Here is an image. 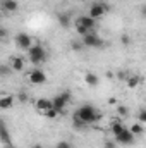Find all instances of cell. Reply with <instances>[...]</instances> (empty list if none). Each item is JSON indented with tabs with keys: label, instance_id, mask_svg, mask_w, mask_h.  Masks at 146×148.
Listing matches in <instances>:
<instances>
[{
	"label": "cell",
	"instance_id": "1",
	"mask_svg": "<svg viewBox=\"0 0 146 148\" xmlns=\"http://www.w3.org/2000/svg\"><path fill=\"white\" fill-rule=\"evenodd\" d=\"M74 117H77L84 126H88V124H95L96 121H100V119H102V114H100L98 109H95L93 105L86 103V105H81V107L76 110Z\"/></svg>",
	"mask_w": 146,
	"mask_h": 148
},
{
	"label": "cell",
	"instance_id": "2",
	"mask_svg": "<svg viewBox=\"0 0 146 148\" xmlns=\"http://www.w3.org/2000/svg\"><path fill=\"white\" fill-rule=\"evenodd\" d=\"M28 59H29V62L31 64H43L45 60H46V50L41 47V45H33L29 50H28Z\"/></svg>",
	"mask_w": 146,
	"mask_h": 148
},
{
	"label": "cell",
	"instance_id": "3",
	"mask_svg": "<svg viewBox=\"0 0 146 148\" xmlns=\"http://www.w3.org/2000/svg\"><path fill=\"white\" fill-rule=\"evenodd\" d=\"M71 98H72L71 91H64V93L57 95L55 98H52V105H53V109L59 110V114H64L65 112V107L71 103Z\"/></svg>",
	"mask_w": 146,
	"mask_h": 148
},
{
	"label": "cell",
	"instance_id": "4",
	"mask_svg": "<svg viewBox=\"0 0 146 148\" xmlns=\"http://www.w3.org/2000/svg\"><path fill=\"white\" fill-rule=\"evenodd\" d=\"M83 45H84V47H89V48H102V47H103V40L98 36L96 33L89 31L88 35L83 36Z\"/></svg>",
	"mask_w": 146,
	"mask_h": 148
},
{
	"label": "cell",
	"instance_id": "5",
	"mask_svg": "<svg viewBox=\"0 0 146 148\" xmlns=\"http://www.w3.org/2000/svg\"><path fill=\"white\" fill-rule=\"evenodd\" d=\"M107 12H108L107 3H93V5L89 7V14H88V16L96 21V19H100L102 16H105Z\"/></svg>",
	"mask_w": 146,
	"mask_h": 148
},
{
	"label": "cell",
	"instance_id": "6",
	"mask_svg": "<svg viewBox=\"0 0 146 148\" xmlns=\"http://www.w3.org/2000/svg\"><path fill=\"white\" fill-rule=\"evenodd\" d=\"M16 45H17L19 48H23V50H29L35 43H33V38L29 36V35H26V33H19V35L16 36Z\"/></svg>",
	"mask_w": 146,
	"mask_h": 148
},
{
	"label": "cell",
	"instance_id": "7",
	"mask_svg": "<svg viewBox=\"0 0 146 148\" xmlns=\"http://www.w3.org/2000/svg\"><path fill=\"white\" fill-rule=\"evenodd\" d=\"M115 141H117L119 145H132V143H134V134L126 127L122 133H119V134L115 136Z\"/></svg>",
	"mask_w": 146,
	"mask_h": 148
},
{
	"label": "cell",
	"instance_id": "8",
	"mask_svg": "<svg viewBox=\"0 0 146 148\" xmlns=\"http://www.w3.org/2000/svg\"><path fill=\"white\" fill-rule=\"evenodd\" d=\"M28 79L33 84H45L46 83V74L43 73L41 69H33L31 73L28 74Z\"/></svg>",
	"mask_w": 146,
	"mask_h": 148
},
{
	"label": "cell",
	"instance_id": "9",
	"mask_svg": "<svg viewBox=\"0 0 146 148\" xmlns=\"http://www.w3.org/2000/svg\"><path fill=\"white\" fill-rule=\"evenodd\" d=\"M9 67H10V71H14V73H23V71H24V59L19 57V55H12V57L9 59Z\"/></svg>",
	"mask_w": 146,
	"mask_h": 148
},
{
	"label": "cell",
	"instance_id": "10",
	"mask_svg": "<svg viewBox=\"0 0 146 148\" xmlns=\"http://www.w3.org/2000/svg\"><path fill=\"white\" fill-rule=\"evenodd\" d=\"M0 140H2V143L7 148H14L12 138H10V134H9V129H7V126H5V122H3L2 119H0Z\"/></svg>",
	"mask_w": 146,
	"mask_h": 148
},
{
	"label": "cell",
	"instance_id": "11",
	"mask_svg": "<svg viewBox=\"0 0 146 148\" xmlns=\"http://www.w3.org/2000/svg\"><path fill=\"white\" fill-rule=\"evenodd\" d=\"M53 105H52V100L50 98H38L36 102H35V109H36L38 114H41V115H45V112L50 110Z\"/></svg>",
	"mask_w": 146,
	"mask_h": 148
},
{
	"label": "cell",
	"instance_id": "12",
	"mask_svg": "<svg viewBox=\"0 0 146 148\" xmlns=\"http://www.w3.org/2000/svg\"><path fill=\"white\" fill-rule=\"evenodd\" d=\"M76 24H81V26L86 28L88 31H93V28L96 26V21L91 19L89 16H79V17L76 19Z\"/></svg>",
	"mask_w": 146,
	"mask_h": 148
},
{
	"label": "cell",
	"instance_id": "13",
	"mask_svg": "<svg viewBox=\"0 0 146 148\" xmlns=\"http://www.w3.org/2000/svg\"><path fill=\"white\" fill-rule=\"evenodd\" d=\"M14 97L12 95H2L0 97V110H9V109H12V105H14Z\"/></svg>",
	"mask_w": 146,
	"mask_h": 148
},
{
	"label": "cell",
	"instance_id": "14",
	"mask_svg": "<svg viewBox=\"0 0 146 148\" xmlns=\"http://www.w3.org/2000/svg\"><path fill=\"white\" fill-rule=\"evenodd\" d=\"M84 83L88 86H91V88H96L100 84V77H98V74H95V73H86L84 74Z\"/></svg>",
	"mask_w": 146,
	"mask_h": 148
},
{
	"label": "cell",
	"instance_id": "15",
	"mask_svg": "<svg viewBox=\"0 0 146 148\" xmlns=\"http://www.w3.org/2000/svg\"><path fill=\"white\" fill-rule=\"evenodd\" d=\"M126 83H127V88L134 90V88H138V86H139L141 77H139V74H129V76L126 77Z\"/></svg>",
	"mask_w": 146,
	"mask_h": 148
},
{
	"label": "cell",
	"instance_id": "16",
	"mask_svg": "<svg viewBox=\"0 0 146 148\" xmlns=\"http://www.w3.org/2000/svg\"><path fill=\"white\" fill-rule=\"evenodd\" d=\"M17 0H2V9L7 12H16L17 10Z\"/></svg>",
	"mask_w": 146,
	"mask_h": 148
},
{
	"label": "cell",
	"instance_id": "17",
	"mask_svg": "<svg viewBox=\"0 0 146 148\" xmlns=\"http://www.w3.org/2000/svg\"><path fill=\"white\" fill-rule=\"evenodd\" d=\"M134 136H138V134H143L145 133V124H141V122H134L131 127H127Z\"/></svg>",
	"mask_w": 146,
	"mask_h": 148
},
{
	"label": "cell",
	"instance_id": "18",
	"mask_svg": "<svg viewBox=\"0 0 146 148\" xmlns=\"http://www.w3.org/2000/svg\"><path fill=\"white\" fill-rule=\"evenodd\" d=\"M126 129V126L122 124V121L120 119H117V121H113V124H112V133H113V136H117L119 133H122Z\"/></svg>",
	"mask_w": 146,
	"mask_h": 148
},
{
	"label": "cell",
	"instance_id": "19",
	"mask_svg": "<svg viewBox=\"0 0 146 148\" xmlns=\"http://www.w3.org/2000/svg\"><path fill=\"white\" fill-rule=\"evenodd\" d=\"M10 67H9V64H0V79H5V77H9L10 76Z\"/></svg>",
	"mask_w": 146,
	"mask_h": 148
},
{
	"label": "cell",
	"instance_id": "20",
	"mask_svg": "<svg viewBox=\"0 0 146 148\" xmlns=\"http://www.w3.org/2000/svg\"><path fill=\"white\" fill-rule=\"evenodd\" d=\"M59 115H60V114H59V110H57V109H53V107H52L50 110L45 112V117H48V119H57Z\"/></svg>",
	"mask_w": 146,
	"mask_h": 148
},
{
	"label": "cell",
	"instance_id": "21",
	"mask_svg": "<svg viewBox=\"0 0 146 148\" xmlns=\"http://www.w3.org/2000/svg\"><path fill=\"white\" fill-rule=\"evenodd\" d=\"M117 114H119L120 117H126V115H129V109L124 107V105H117Z\"/></svg>",
	"mask_w": 146,
	"mask_h": 148
},
{
	"label": "cell",
	"instance_id": "22",
	"mask_svg": "<svg viewBox=\"0 0 146 148\" xmlns=\"http://www.w3.org/2000/svg\"><path fill=\"white\" fill-rule=\"evenodd\" d=\"M55 148H72V143H71V141L62 140V141H59V143H57V147H55Z\"/></svg>",
	"mask_w": 146,
	"mask_h": 148
},
{
	"label": "cell",
	"instance_id": "23",
	"mask_svg": "<svg viewBox=\"0 0 146 148\" xmlns=\"http://www.w3.org/2000/svg\"><path fill=\"white\" fill-rule=\"evenodd\" d=\"M138 122H141V124H145L146 122V110L145 109H141L139 114H138Z\"/></svg>",
	"mask_w": 146,
	"mask_h": 148
},
{
	"label": "cell",
	"instance_id": "24",
	"mask_svg": "<svg viewBox=\"0 0 146 148\" xmlns=\"http://www.w3.org/2000/svg\"><path fill=\"white\" fill-rule=\"evenodd\" d=\"M76 31H77V33H79L81 36H84V35H88V33H89V31H88L86 28H83L81 24H76Z\"/></svg>",
	"mask_w": 146,
	"mask_h": 148
},
{
	"label": "cell",
	"instance_id": "25",
	"mask_svg": "<svg viewBox=\"0 0 146 148\" xmlns=\"http://www.w3.org/2000/svg\"><path fill=\"white\" fill-rule=\"evenodd\" d=\"M17 98H19V102H23V103H24V102H28V98H29V97H28V93H24V91H21Z\"/></svg>",
	"mask_w": 146,
	"mask_h": 148
},
{
	"label": "cell",
	"instance_id": "26",
	"mask_svg": "<svg viewBox=\"0 0 146 148\" xmlns=\"http://www.w3.org/2000/svg\"><path fill=\"white\" fill-rule=\"evenodd\" d=\"M7 36H9V31L0 26V40H3V38H7Z\"/></svg>",
	"mask_w": 146,
	"mask_h": 148
},
{
	"label": "cell",
	"instance_id": "27",
	"mask_svg": "<svg viewBox=\"0 0 146 148\" xmlns=\"http://www.w3.org/2000/svg\"><path fill=\"white\" fill-rule=\"evenodd\" d=\"M122 43H124V45H129V43H131V38H129V35H122Z\"/></svg>",
	"mask_w": 146,
	"mask_h": 148
},
{
	"label": "cell",
	"instance_id": "28",
	"mask_svg": "<svg viewBox=\"0 0 146 148\" xmlns=\"http://www.w3.org/2000/svg\"><path fill=\"white\" fill-rule=\"evenodd\" d=\"M60 24H64V26H67V24H69V19H67V16H60Z\"/></svg>",
	"mask_w": 146,
	"mask_h": 148
},
{
	"label": "cell",
	"instance_id": "29",
	"mask_svg": "<svg viewBox=\"0 0 146 148\" xmlns=\"http://www.w3.org/2000/svg\"><path fill=\"white\" fill-rule=\"evenodd\" d=\"M117 77H120V79H126V77H127V74L124 73V71H120V73H117Z\"/></svg>",
	"mask_w": 146,
	"mask_h": 148
},
{
	"label": "cell",
	"instance_id": "30",
	"mask_svg": "<svg viewBox=\"0 0 146 148\" xmlns=\"http://www.w3.org/2000/svg\"><path fill=\"white\" fill-rule=\"evenodd\" d=\"M105 147H107V148H115V145H113V141H107V143H105Z\"/></svg>",
	"mask_w": 146,
	"mask_h": 148
},
{
	"label": "cell",
	"instance_id": "31",
	"mask_svg": "<svg viewBox=\"0 0 146 148\" xmlns=\"http://www.w3.org/2000/svg\"><path fill=\"white\" fill-rule=\"evenodd\" d=\"M72 48H74V50H79V48H81V45H79V43H72Z\"/></svg>",
	"mask_w": 146,
	"mask_h": 148
},
{
	"label": "cell",
	"instance_id": "32",
	"mask_svg": "<svg viewBox=\"0 0 146 148\" xmlns=\"http://www.w3.org/2000/svg\"><path fill=\"white\" fill-rule=\"evenodd\" d=\"M108 103H110V105H115V103H117V100H115V98H110Z\"/></svg>",
	"mask_w": 146,
	"mask_h": 148
},
{
	"label": "cell",
	"instance_id": "33",
	"mask_svg": "<svg viewBox=\"0 0 146 148\" xmlns=\"http://www.w3.org/2000/svg\"><path fill=\"white\" fill-rule=\"evenodd\" d=\"M31 148H43V147H40V145H35V147H31Z\"/></svg>",
	"mask_w": 146,
	"mask_h": 148
}]
</instances>
